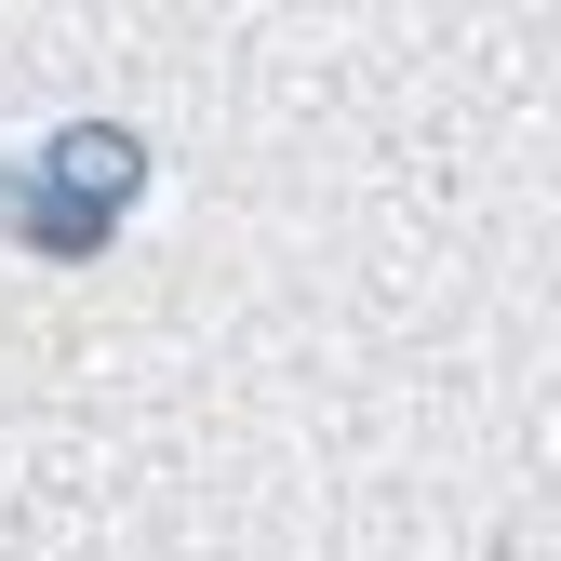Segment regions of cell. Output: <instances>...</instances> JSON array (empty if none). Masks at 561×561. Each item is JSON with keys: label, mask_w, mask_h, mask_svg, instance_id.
<instances>
[{"label": "cell", "mask_w": 561, "mask_h": 561, "mask_svg": "<svg viewBox=\"0 0 561 561\" xmlns=\"http://www.w3.org/2000/svg\"><path fill=\"white\" fill-rule=\"evenodd\" d=\"M134 201H148V134L134 121H67L27 161H0V241H27L54 267H94Z\"/></svg>", "instance_id": "6da1fadb"}]
</instances>
